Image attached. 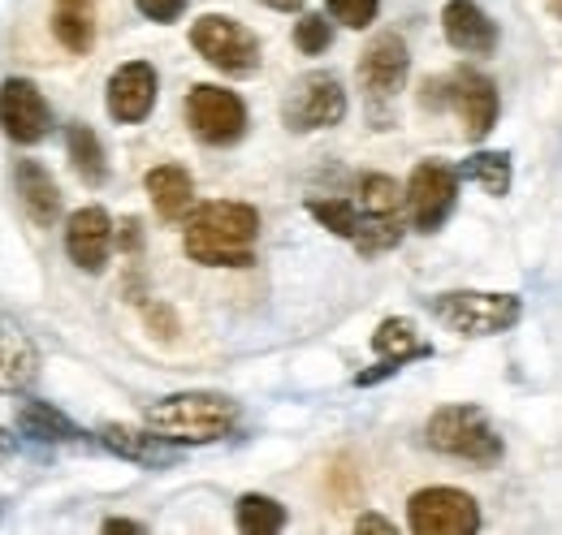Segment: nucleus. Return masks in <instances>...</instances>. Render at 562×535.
I'll return each mask as SVG.
<instances>
[{"label":"nucleus","instance_id":"nucleus-36","mask_svg":"<svg viewBox=\"0 0 562 535\" xmlns=\"http://www.w3.org/2000/svg\"><path fill=\"white\" fill-rule=\"evenodd\" d=\"M546 4H550V13H554V18L562 22V0H546Z\"/></svg>","mask_w":562,"mask_h":535},{"label":"nucleus","instance_id":"nucleus-9","mask_svg":"<svg viewBox=\"0 0 562 535\" xmlns=\"http://www.w3.org/2000/svg\"><path fill=\"white\" fill-rule=\"evenodd\" d=\"M407 527L416 535H472L481 527V505L459 488H420L407 501Z\"/></svg>","mask_w":562,"mask_h":535},{"label":"nucleus","instance_id":"nucleus-6","mask_svg":"<svg viewBox=\"0 0 562 535\" xmlns=\"http://www.w3.org/2000/svg\"><path fill=\"white\" fill-rule=\"evenodd\" d=\"M191 48L221 73H256L260 69V39L229 13H204L191 22Z\"/></svg>","mask_w":562,"mask_h":535},{"label":"nucleus","instance_id":"nucleus-1","mask_svg":"<svg viewBox=\"0 0 562 535\" xmlns=\"http://www.w3.org/2000/svg\"><path fill=\"white\" fill-rule=\"evenodd\" d=\"M256 238H260V212L251 203L216 200L191 212L182 251H187V260L204 268H251L256 264Z\"/></svg>","mask_w":562,"mask_h":535},{"label":"nucleus","instance_id":"nucleus-24","mask_svg":"<svg viewBox=\"0 0 562 535\" xmlns=\"http://www.w3.org/2000/svg\"><path fill=\"white\" fill-rule=\"evenodd\" d=\"M18 432L35 436V441H78V428L61 410H53L48 401H26L18 410Z\"/></svg>","mask_w":562,"mask_h":535},{"label":"nucleus","instance_id":"nucleus-34","mask_svg":"<svg viewBox=\"0 0 562 535\" xmlns=\"http://www.w3.org/2000/svg\"><path fill=\"white\" fill-rule=\"evenodd\" d=\"M260 4H269V9H278V13H299V9H303V0H260Z\"/></svg>","mask_w":562,"mask_h":535},{"label":"nucleus","instance_id":"nucleus-19","mask_svg":"<svg viewBox=\"0 0 562 535\" xmlns=\"http://www.w3.org/2000/svg\"><path fill=\"white\" fill-rule=\"evenodd\" d=\"M40 380V350L13 320L0 316V394H26Z\"/></svg>","mask_w":562,"mask_h":535},{"label":"nucleus","instance_id":"nucleus-10","mask_svg":"<svg viewBox=\"0 0 562 535\" xmlns=\"http://www.w3.org/2000/svg\"><path fill=\"white\" fill-rule=\"evenodd\" d=\"M0 130L18 147H35L53 130V109L44 91L31 78H4L0 82Z\"/></svg>","mask_w":562,"mask_h":535},{"label":"nucleus","instance_id":"nucleus-5","mask_svg":"<svg viewBox=\"0 0 562 535\" xmlns=\"http://www.w3.org/2000/svg\"><path fill=\"white\" fill-rule=\"evenodd\" d=\"M359 229H355V251L359 255H381L390 247L403 242V207H407V191L385 178V173H368L359 178Z\"/></svg>","mask_w":562,"mask_h":535},{"label":"nucleus","instance_id":"nucleus-30","mask_svg":"<svg viewBox=\"0 0 562 535\" xmlns=\"http://www.w3.org/2000/svg\"><path fill=\"white\" fill-rule=\"evenodd\" d=\"M135 9H139L147 22H160V26H169V22H178V18H182L187 0H135Z\"/></svg>","mask_w":562,"mask_h":535},{"label":"nucleus","instance_id":"nucleus-7","mask_svg":"<svg viewBox=\"0 0 562 535\" xmlns=\"http://www.w3.org/2000/svg\"><path fill=\"white\" fill-rule=\"evenodd\" d=\"M187 126L209 147H229L247 134V104L238 91H225L216 82H195L187 91Z\"/></svg>","mask_w":562,"mask_h":535},{"label":"nucleus","instance_id":"nucleus-26","mask_svg":"<svg viewBox=\"0 0 562 535\" xmlns=\"http://www.w3.org/2000/svg\"><path fill=\"white\" fill-rule=\"evenodd\" d=\"M463 178H472L485 195H506L510 191V160L502 151H476L463 160Z\"/></svg>","mask_w":562,"mask_h":535},{"label":"nucleus","instance_id":"nucleus-21","mask_svg":"<svg viewBox=\"0 0 562 535\" xmlns=\"http://www.w3.org/2000/svg\"><path fill=\"white\" fill-rule=\"evenodd\" d=\"M95 4L100 0H57L53 4V35L74 57H87L95 44Z\"/></svg>","mask_w":562,"mask_h":535},{"label":"nucleus","instance_id":"nucleus-23","mask_svg":"<svg viewBox=\"0 0 562 535\" xmlns=\"http://www.w3.org/2000/svg\"><path fill=\"white\" fill-rule=\"evenodd\" d=\"M66 151H70L74 173H78L87 186H104V182H109V160H104V147H100V138H95L91 126L74 122L70 130H66Z\"/></svg>","mask_w":562,"mask_h":535},{"label":"nucleus","instance_id":"nucleus-31","mask_svg":"<svg viewBox=\"0 0 562 535\" xmlns=\"http://www.w3.org/2000/svg\"><path fill=\"white\" fill-rule=\"evenodd\" d=\"M355 532L359 535H394V523H390V519H381V514H359V519H355Z\"/></svg>","mask_w":562,"mask_h":535},{"label":"nucleus","instance_id":"nucleus-35","mask_svg":"<svg viewBox=\"0 0 562 535\" xmlns=\"http://www.w3.org/2000/svg\"><path fill=\"white\" fill-rule=\"evenodd\" d=\"M9 449H13V436H9L4 428H0V454H9Z\"/></svg>","mask_w":562,"mask_h":535},{"label":"nucleus","instance_id":"nucleus-27","mask_svg":"<svg viewBox=\"0 0 562 535\" xmlns=\"http://www.w3.org/2000/svg\"><path fill=\"white\" fill-rule=\"evenodd\" d=\"M307 212H312L329 234H338V238H347V242H351L355 229H359V207H355V200H307Z\"/></svg>","mask_w":562,"mask_h":535},{"label":"nucleus","instance_id":"nucleus-4","mask_svg":"<svg viewBox=\"0 0 562 535\" xmlns=\"http://www.w3.org/2000/svg\"><path fill=\"white\" fill-rule=\"evenodd\" d=\"M428 311L459 337H497L519 325L524 303L519 294H493V289H446L428 303Z\"/></svg>","mask_w":562,"mask_h":535},{"label":"nucleus","instance_id":"nucleus-32","mask_svg":"<svg viewBox=\"0 0 562 535\" xmlns=\"http://www.w3.org/2000/svg\"><path fill=\"white\" fill-rule=\"evenodd\" d=\"M117 242H122V251H139V220H126Z\"/></svg>","mask_w":562,"mask_h":535},{"label":"nucleus","instance_id":"nucleus-12","mask_svg":"<svg viewBox=\"0 0 562 535\" xmlns=\"http://www.w3.org/2000/svg\"><path fill=\"white\" fill-rule=\"evenodd\" d=\"M156 91H160V78L147 61H126V66L113 69L109 78V91H104V104H109V117L117 126H139L147 122V113L156 109Z\"/></svg>","mask_w":562,"mask_h":535},{"label":"nucleus","instance_id":"nucleus-22","mask_svg":"<svg viewBox=\"0 0 562 535\" xmlns=\"http://www.w3.org/2000/svg\"><path fill=\"white\" fill-rule=\"evenodd\" d=\"M100 445L113 449L117 458H131V463H143V467H156V463H169L173 454L165 449L169 441L156 436L151 428L139 432V428H126V423H104L100 428Z\"/></svg>","mask_w":562,"mask_h":535},{"label":"nucleus","instance_id":"nucleus-3","mask_svg":"<svg viewBox=\"0 0 562 535\" xmlns=\"http://www.w3.org/2000/svg\"><path fill=\"white\" fill-rule=\"evenodd\" d=\"M428 449L472 463V467H493L502 458V436L493 432V423L485 419V410L476 406H441L428 414Z\"/></svg>","mask_w":562,"mask_h":535},{"label":"nucleus","instance_id":"nucleus-11","mask_svg":"<svg viewBox=\"0 0 562 535\" xmlns=\"http://www.w3.org/2000/svg\"><path fill=\"white\" fill-rule=\"evenodd\" d=\"M454 195H459V173L441 160H420L407 178V216L420 234H432L446 225L450 207H454Z\"/></svg>","mask_w":562,"mask_h":535},{"label":"nucleus","instance_id":"nucleus-33","mask_svg":"<svg viewBox=\"0 0 562 535\" xmlns=\"http://www.w3.org/2000/svg\"><path fill=\"white\" fill-rule=\"evenodd\" d=\"M104 532L109 535H139L143 527L139 523H131V519H104Z\"/></svg>","mask_w":562,"mask_h":535},{"label":"nucleus","instance_id":"nucleus-29","mask_svg":"<svg viewBox=\"0 0 562 535\" xmlns=\"http://www.w3.org/2000/svg\"><path fill=\"white\" fill-rule=\"evenodd\" d=\"M325 9H329L334 22H342V26H351V31H363V26L376 22L381 0H325Z\"/></svg>","mask_w":562,"mask_h":535},{"label":"nucleus","instance_id":"nucleus-20","mask_svg":"<svg viewBox=\"0 0 562 535\" xmlns=\"http://www.w3.org/2000/svg\"><path fill=\"white\" fill-rule=\"evenodd\" d=\"M143 186H147V200H151L160 220H187V212L195 203V182H191V173L182 164H156V169H147Z\"/></svg>","mask_w":562,"mask_h":535},{"label":"nucleus","instance_id":"nucleus-25","mask_svg":"<svg viewBox=\"0 0 562 535\" xmlns=\"http://www.w3.org/2000/svg\"><path fill=\"white\" fill-rule=\"evenodd\" d=\"M234 523L243 535H278L285 527V510H281L273 497H260V492H247L238 497L234 505Z\"/></svg>","mask_w":562,"mask_h":535},{"label":"nucleus","instance_id":"nucleus-2","mask_svg":"<svg viewBox=\"0 0 562 535\" xmlns=\"http://www.w3.org/2000/svg\"><path fill=\"white\" fill-rule=\"evenodd\" d=\"M143 423L165 436L169 445H212L221 436L234 432L238 423V406L225 394H209V389H191V394H173V398L151 401L143 410Z\"/></svg>","mask_w":562,"mask_h":535},{"label":"nucleus","instance_id":"nucleus-28","mask_svg":"<svg viewBox=\"0 0 562 535\" xmlns=\"http://www.w3.org/2000/svg\"><path fill=\"white\" fill-rule=\"evenodd\" d=\"M329 44H334V26L325 22V13H303L294 22V48L303 57H321Z\"/></svg>","mask_w":562,"mask_h":535},{"label":"nucleus","instance_id":"nucleus-14","mask_svg":"<svg viewBox=\"0 0 562 535\" xmlns=\"http://www.w3.org/2000/svg\"><path fill=\"white\" fill-rule=\"evenodd\" d=\"M407 69H412V53L398 35H376L363 53H359V87L372 95V100H394L407 82Z\"/></svg>","mask_w":562,"mask_h":535},{"label":"nucleus","instance_id":"nucleus-18","mask_svg":"<svg viewBox=\"0 0 562 535\" xmlns=\"http://www.w3.org/2000/svg\"><path fill=\"white\" fill-rule=\"evenodd\" d=\"M13 186H18L22 212L40 229H53L57 225V216H61V186H57V178L40 160H18L13 164Z\"/></svg>","mask_w":562,"mask_h":535},{"label":"nucleus","instance_id":"nucleus-13","mask_svg":"<svg viewBox=\"0 0 562 535\" xmlns=\"http://www.w3.org/2000/svg\"><path fill=\"white\" fill-rule=\"evenodd\" d=\"M446 109L459 113L468 138H485L493 130V122H497V87H493V78L468 66L454 69L446 78Z\"/></svg>","mask_w":562,"mask_h":535},{"label":"nucleus","instance_id":"nucleus-15","mask_svg":"<svg viewBox=\"0 0 562 535\" xmlns=\"http://www.w3.org/2000/svg\"><path fill=\"white\" fill-rule=\"evenodd\" d=\"M113 242H117V234H113V220L104 207H78L66 220V255L82 272H104Z\"/></svg>","mask_w":562,"mask_h":535},{"label":"nucleus","instance_id":"nucleus-16","mask_svg":"<svg viewBox=\"0 0 562 535\" xmlns=\"http://www.w3.org/2000/svg\"><path fill=\"white\" fill-rule=\"evenodd\" d=\"M441 31H446V44L463 57H490L497 48V22L476 0H446Z\"/></svg>","mask_w":562,"mask_h":535},{"label":"nucleus","instance_id":"nucleus-17","mask_svg":"<svg viewBox=\"0 0 562 535\" xmlns=\"http://www.w3.org/2000/svg\"><path fill=\"white\" fill-rule=\"evenodd\" d=\"M372 350H376L381 367H376V372L355 376V385H376L381 376H390V372L407 367L412 358L428 354V345L420 341L416 325H412V320H403V316H390V320H381V325H376V333H372Z\"/></svg>","mask_w":562,"mask_h":535},{"label":"nucleus","instance_id":"nucleus-8","mask_svg":"<svg viewBox=\"0 0 562 535\" xmlns=\"http://www.w3.org/2000/svg\"><path fill=\"white\" fill-rule=\"evenodd\" d=\"M342 117H347V91H342V82H338L334 73H325V69L303 73V78L290 87L285 104H281V122L299 134L329 130V126H338Z\"/></svg>","mask_w":562,"mask_h":535}]
</instances>
